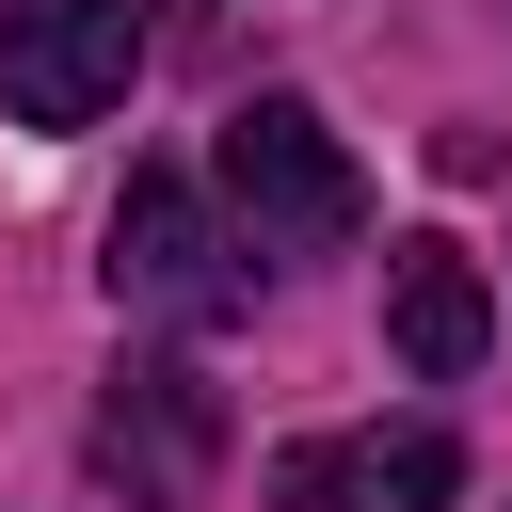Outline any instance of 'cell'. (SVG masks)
Segmentation results:
<instances>
[{"instance_id": "cell-1", "label": "cell", "mask_w": 512, "mask_h": 512, "mask_svg": "<svg viewBox=\"0 0 512 512\" xmlns=\"http://www.w3.org/2000/svg\"><path fill=\"white\" fill-rule=\"evenodd\" d=\"M208 176H224V208H240V256H336V240L368 224V176H352V144H336L304 96H240L224 144H208Z\"/></svg>"}, {"instance_id": "cell-5", "label": "cell", "mask_w": 512, "mask_h": 512, "mask_svg": "<svg viewBox=\"0 0 512 512\" xmlns=\"http://www.w3.org/2000/svg\"><path fill=\"white\" fill-rule=\"evenodd\" d=\"M208 464H224V384L176 368V352H128L112 400H96V480H128V496H208Z\"/></svg>"}, {"instance_id": "cell-2", "label": "cell", "mask_w": 512, "mask_h": 512, "mask_svg": "<svg viewBox=\"0 0 512 512\" xmlns=\"http://www.w3.org/2000/svg\"><path fill=\"white\" fill-rule=\"evenodd\" d=\"M112 304L128 320H176V336H224L240 304H256V272H240V224L192 192V176H128V208H112Z\"/></svg>"}, {"instance_id": "cell-6", "label": "cell", "mask_w": 512, "mask_h": 512, "mask_svg": "<svg viewBox=\"0 0 512 512\" xmlns=\"http://www.w3.org/2000/svg\"><path fill=\"white\" fill-rule=\"evenodd\" d=\"M384 352H400L416 384H464V368L496 352V288H480L464 240H400V256H384Z\"/></svg>"}, {"instance_id": "cell-3", "label": "cell", "mask_w": 512, "mask_h": 512, "mask_svg": "<svg viewBox=\"0 0 512 512\" xmlns=\"http://www.w3.org/2000/svg\"><path fill=\"white\" fill-rule=\"evenodd\" d=\"M128 80H144L128 0H0V112L16 128H96Z\"/></svg>"}, {"instance_id": "cell-4", "label": "cell", "mask_w": 512, "mask_h": 512, "mask_svg": "<svg viewBox=\"0 0 512 512\" xmlns=\"http://www.w3.org/2000/svg\"><path fill=\"white\" fill-rule=\"evenodd\" d=\"M288 512H448L464 496V432L448 416H368V432H288L272 448Z\"/></svg>"}]
</instances>
